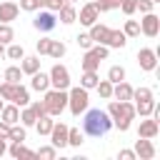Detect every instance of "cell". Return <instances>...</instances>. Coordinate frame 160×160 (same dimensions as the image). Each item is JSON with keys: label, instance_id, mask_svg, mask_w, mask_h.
I'll return each instance as SVG.
<instances>
[{"label": "cell", "instance_id": "1", "mask_svg": "<svg viewBox=\"0 0 160 160\" xmlns=\"http://www.w3.org/2000/svg\"><path fill=\"white\" fill-rule=\"evenodd\" d=\"M110 130H112V118H110L105 110H100V108L85 110V120H82V132H85V135H90V138H102V135H108Z\"/></svg>", "mask_w": 160, "mask_h": 160}, {"label": "cell", "instance_id": "2", "mask_svg": "<svg viewBox=\"0 0 160 160\" xmlns=\"http://www.w3.org/2000/svg\"><path fill=\"white\" fill-rule=\"evenodd\" d=\"M42 102H45V108H48V115L58 118V115L68 108V90H55V88H48V90H45Z\"/></svg>", "mask_w": 160, "mask_h": 160}, {"label": "cell", "instance_id": "3", "mask_svg": "<svg viewBox=\"0 0 160 160\" xmlns=\"http://www.w3.org/2000/svg\"><path fill=\"white\" fill-rule=\"evenodd\" d=\"M88 105H90V98H88V90H85L82 85L68 88V108H70V112H72L75 118H80V112H85Z\"/></svg>", "mask_w": 160, "mask_h": 160}, {"label": "cell", "instance_id": "4", "mask_svg": "<svg viewBox=\"0 0 160 160\" xmlns=\"http://www.w3.org/2000/svg\"><path fill=\"white\" fill-rule=\"evenodd\" d=\"M48 78H50V88H55V90H68L70 88V70L60 62H55L50 68Z\"/></svg>", "mask_w": 160, "mask_h": 160}, {"label": "cell", "instance_id": "5", "mask_svg": "<svg viewBox=\"0 0 160 160\" xmlns=\"http://www.w3.org/2000/svg\"><path fill=\"white\" fill-rule=\"evenodd\" d=\"M32 25H35V30H40V32H50V30H55L58 18H55V12H52V10L40 8V12H38V15H35V20H32Z\"/></svg>", "mask_w": 160, "mask_h": 160}, {"label": "cell", "instance_id": "6", "mask_svg": "<svg viewBox=\"0 0 160 160\" xmlns=\"http://www.w3.org/2000/svg\"><path fill=\"white\" fill-rule=\"evenodd\" d=\"M138 65H140V70L152 72V70L158 68V50H152V48H140V50H138Z\"/></svg>", "mask_w": 160, "mask_h": 160}, {"label": "cell", "instance_id": "7", "mask_svg": "<svg viewBox=\"0 0 160 160\" xmlns=\"http://www.w3.org/2000/svg\"><path fill=\"white\" fill-rule=\"evenodd\" d=\"M140 32L148 35V38H158V32H160V18L155 12H145L142 20H140Z\"/></svg>", "mask_w": 160, "mask_h": 160}, {"label": "cell", "instance_id": "8", "mask_svg": "<svg viewBox=\"0 0 160 160\" xmlns=\"http://www.w3.org/2000/svg\"><path fill=\"white\" fill-rule=\"evenodd\" d=\"M68 128L70 125H65V122H52V130H50V145L52 148L62 150L68 145Z\"/></svg>", "mask_w": 160, "mask_h": 160}, {"label": "cell", "instance_id": "9", "mask_svg": "<svg viewBox=\"0 0 160 160\" xmlns=\"http://www.w3.org/2000/svg\"><path fill=\"white\" fill-rule=\"evenodd\" d=\"M160 132V120H155L152 115H148L145 120H140V128H138V138H155Z\"/></svg>", "mask_w": 160, "mask_h": 160}, {"label": "cell", "instance_id": "10", "mask_svg": "<svg viewBox=\"0 0 160 160\" xmlns=\"http://www.w3.org/2000/svg\"><path fill=\"white\" fill-rule=\"evenodd\" d=\"M135 155L140 160H152L155 158V145L150 138H138L135 140Z\"/></svg>", "mask_w": 160, "mask_h": 160}, {"label": "cell", "instance_id": "11", "mask_svg": "<svg viewBox=\"0 0 160 160\" xmlns=\"http://www.w3.org/2000/svg\"><path fill=\"white\" fill-rule=\"evenodd\" d=\"M98 18H100V12H98V8H95L92 2L82 5V8H80V12H78V20H80L85 28H90L92 22H98Z\"/></svg>", "mask_w": 160, "mask_h": 160}, {"label": "cell", "instance_id": "12", "mask_svg": "<svg viewBox=\"0 0 160 160\" xmlns=\"http://www.w3.org/2000/svg\"><path fill=\"white\" fill-rule=\"evenodd\" d=\"M0 120H2V122H8V125H15V122H20V108H18L15 102H10V105H2V110H0Z\"/></svg>", "mask_w": 160, "mask_h": 160}, {"label": "cell", "instance_id": "13", "mask_svg": "<svg viewBox=\"0 0 160 160\" xmlns=\"http://www.w3.org/2000/svg\"><path fill=\"white\" fill-rule=\"evenodd\" d=\"M18 12H20L18 2H10V0L0 2V22H12L18 18Z\"/></svg>", "mask_w": 160, "mask_h": 160}, {"label": "cell", "instance_id": "14", "mask_svg": "<svg viewBox=\"0 0 160 160\" xmlns=\"http://www.w3.org/2000/svg\"><path fill=\"white\" fill-rule=\"evenodd\" d=\"M108 35H110V28H108V25H100V22H92V25H90V38H92V42L105 45V42H108Z\"/></svg>", "mask_w": 160, "mask_h": 160}, {"label": "cell", "instance_id": "15", "mask_svg": "<svg viewBox=\"0 0 160 160\" xmlns=\"http://www.w3.org/2000/svg\"><path fill=\"white\" fill-rule=\"evenodd\" d=\"M30 88L38 90V92H45V90L50 88V78H48V72H42V70L32 72V75H30Z\"/></svg>", "mask_w": 160, "mask_h": 160}, {"label": "cell", "instance_id": "16", "mask_svg": "<svg viewBox=\"0 0 160 160\" xmlns=\"http://www.w3.org/2000/svg\"><path fill=\"white\" fill-rule=\"evenodd\" d=\"M112 98H115V100H132V85L125 82V80L115 82V85H112Z\"/></svg>", "mask_w": 160, "mask_h": 160}, {"label": "cell", "instance_id": "17", "mask_svg": "<svg viewBox=\"0 0 160 160\" xmlns=\"http://www.w3.org/2000/svg\"><path fill=\"white\" fill-rule=\"evenodd\" d=\"M8 152H10V158H35V150H30V148H25L22 142H15V140H10Z\"/></svg>", "mask_w": 160, "mask_h": 160}, {"label": "cell", "instance_id": "18", "mask_svg": "<svg viewBox=\"0 0 160 160\" xmlns=\"http://www.w3.org/2000/svg\"><path fill=\"white\" fill-rule=\"evenodd\" d=\"M108 48H115V50H120V48H125L128 45V38H125V32L122 30H110V35H108V42H105Z\"/></svg>", "mask_w": 160, "mask_h": 160}, {"label": "cell", "instance_id": "19", "mask_svg": "<svg viewBox=\"0 0 160 160\" xmlns=\"http://www.w3.org/2000/svg\"><path fill=\"white\" fill-rule=\"evenodd\" d=\"M100 62H102V60L92 52V48H88V50H85V55H82V60H80L82 70H98V68H100Z\"/></svg>", "mask_w": 160, "mask_h": 160}, {"label": "cell", "instance_id": "20", "mask_svg": "<svg viewBox=\"0 0 160 160\" xmlns=\"http://www.w3.org/2000/svg\"><path fill=\"white\" fill-rule=\"evenodd\" d=\"M58 18H60V22H65V25H70V22H75L78 20V10H75V5H62L60 10H58Z\"/></svg>", "mask_w": 160, "mask_h": 160}, {"label": "cell", "instance_id": "21", "mask_svg": "<svg viewBox=\"0 0 160 160\" xmlns=\"http://www.w3.org/2000/svg\"><path fill=\"white\" fill-rule=\"evenodd\" d=\"M20 70H22V75H32V72H38L40 70V58H25L22 55V60H20Z\"/></svg>", "mask_w": 160, "mask_h": 160}, {"label": "cell", "instance_id": "22", "mask_svg": "<svg viewBox=\"0 0 160 160\" xmlns=\"http://www.w3.org/2000/svg\"><path fill=\"white\" fill-rule=\"evenodd\" d=\"M155 100H135V115H140V118H148V115H152V110H155Z\"/></svg>", "mask_w": 160, "mask_h": 160}, {"label": "cell", "instance_id": "23", "mask_svg": "<svg viewBox=\"0 0 160 160\" xmlns=\"http://www.w3.org/2000/svg\"><path fill=\"white\" fill-rule=\"evenodd\" d=\"M68 52V45L62 42V40H50V48H48V55L52 58V60H60L62 55Z\"/></svg>", "mask_w": 160, "mask_h": 160}, {"label": "cell", "instance_id": "24", "mask_svg": "<svg viewBox=\"0 0 160 160\" xmlns=\"http://www.w3.org/2000/svg\"><path fill=\"white\" fill-rule=\"evenodd\" d=\"M52 115H42V118H38L35 120V130H38V135H50V130H52Z\"/></svg>", "mask_w": 160, "mask_h": 160}, {"label": "cell", "instance_id": "25", "mask_svg": "<svg viewBox=\"0 0 160 160\" xmlns=\"http://www.w3.org/2000/svg\"><path fill=\"white\" fill-rule=\"evenodd\" d=\"M98 70H82V78H80V85L85 88V90H92L95 85H98Z\"/></svg>", "mask_w": 160, "mask_h": 160}, {"label": "cell", "instance_id": "26", "mask_svg": "<svg viewBox=\"0 0 160 160\" xmlns=\"http://www.w3.org/2000/svg\"><path fill=\"white\" fill-rule=\"evenodd\" d=\"M12 102H15L18 108H25V105L30 102V92H28V88H22L20 82H18V88H15V98H12Z\"/></svg>", "mask_w": 160, "mask_h": 160}, {"label": "cell", "instance_id": "27", "mask_svg": "<svg viewBox=\"0 0 160 160\" xmlns=\"http://www.w3.org/2000/svg\"><path fill=\"white\" fill-rule=\"evenodd\" d=\"M85 132L80 130V128H68V145H72V148H80L85 140Z\"/></svg>", "mask_w": 160, "mask_h": 160}, {"label": "cell", "instance_id": "28", "mask_svg": "<svg viewBox=\"0 0 160 160\" xmlns=\"http://www.w3.org/2000/svg\"><path fill=\"white\" fill-rule=\"evenodd\" d=\"M95 90H98V95H100L102 100H110V98H112V82H110V80H98Z\"/></svg>", "mask_w": 160, "mask_h": 160}, {"label": "cell", "instance_id": "29", "mask_svg": "<svg viewBox=\"0 0 160 160\" xmlns=\"http://www.w3.org/2000/svg\"><path fill=\"white\" fill-rule=\"evenodd\" d=\"M35 112L30 110V105H25V108H20V125H25V128H32L35 125Z\"/></svg>", "mask_w": 160, "mask_h": 160}, {"label": "cell", "instance_id": "30", "mask_svg": "<svg viewBox=\"0 0 160 160\" xmlns=\"http://www.w3.org/2000/svg\"><path fill=\"white\" fill-rule=\"evenodd\" d=\"M108 80L115 85V82H120V80H125V68L122 65H110V70H108Z\"/></svg>", "mask_w": 160, "mask_h": 160}, {"label": "cell", "instance_id": "31", "mask_svg": "<svg viewBox=\"0 0 160 160\" xmlns=\"http://www.w3.org/2000/svg\"><path fill=\"white\" fill-rule=\"evenodd\" d=\"M25 138H28V132H25V125H10V138L8 140H15V142H25Z\"/></svg>", "mask_w": 160, "mask_h": 160}, {"label": "cell", "instance_id": "32", "mask_svg": "<svg viewBox=\"0 0 160 160\" xmlns=\"http://www.w3.org/2000/svg\"><path fill=\"white\" fill-rule=\"evenodd\" d=\"M122 32H125V38H138L140 35V22L138 20H125Z\"/></svg>", "mask_w": 160, "mask_h": 160}, {"label": "cell", "instance_id": "33", "mask_svg": "<svg viewBox=\"0 0 160 160\" xmlns=\"http://www.w3.org/2000/svg\"><path fill=\"white\" fill-rule=\"evenodd\" d=\"M5 55H8L10 60H22L25 50H22V45H18V42H8V50H5Z\"/></svg>", "mask_w": 160, "mask_h": 160}, {"label": "cell", "instance_id": "34", "mask_svg": "<svg viewBox=\"0 0 160 160\" xmlns=\"http://www.w3.org/2000/svg\"><path fill=\"white\" fill-rule=\"evenodd\" d=\"M5 80H8V82H20V80H22V70H20V65H10V68H5Z\"/></svg>", "mask_w": 160, "mask_h": 160}, {"label": "cell", "instance_id": "35", "mask_svg": "<svg viewBox=\"0 0 160 160\" xmlns=\"http://www.w3.org/2000/svg\"><path fill=\"white\" fill-rule=\"evenodd\" d=\"M35 158H42V160H55V158H58V148H52V145H42L40 150H35Z\"/></svg>", "mask_w": 160, "mask_h": 160}, {"label": "cell", "instance_id": "36", "mask_svg": "<svg viewBox=\"0 0 160 160\" xmlns=\"http://www.w3.org/2000/svg\"><path fill=\"white\" fill-rule=\"evenodd\" d=\"M15 88H18V82H8V80H5V82L0 85V98L12 102V98H15Z\"/></svg>", "mask_w": 160, "mask_h": 160}, {"label": "cell", "instance_id": "37", "mask_svg": "<svg viewBox=\"0 0 160 160\" xmlns=\"http://www.w3.org/2000/svg\"><path fill=\"white\" fill-rule=\"evenodd\" d=\"M12 38H15V32H12L10 22H0V45H8V42H12Z\"/></svg>", "mask_w": 160, "mask_h": 160}, {"label": "cell", "instance_id": "38", "mask_svg": "<svg viewBox=\"0 0 160 160\" xmlns=\"http://www.w3.org/2000/svg\"><path fill=\"white\" fill-rule=\"evenodd\" d=\"M132 100H152V90L150 88H132Z\"/></svg>", "mask_w": 160, "mask_h": 160}, {"label": "cell", "instance_id": "39", "mask_svg": "<svg viewBox=\"0 0 160 160\" xmlns=\"http://www.w3.org/2000/svg\"><path fill=\"white\" fill-rule=\"evenodd\" d=\"M120 10L130 18L132 12H138V0H120Z\"/></svg>", "mask_w": 160, "mask_h": 160}, {"label": "cell", "instance_id": "40", "mask_svg": "<svg viewBox=\"0 0 160 160\" xmlns=\"http://www.w3.org/2000/svg\"><path fill=\"white\" fill-rule=\"evenodd\" d=\"M75 42H78V48H82V50L92 48V38H90V32H80V35L75 38Z\"/></svg>", "mask_w": 160, "mask_h": 160}, {"label": "cell", "instance_id": "41", "mask_svg": "<svg viewBox=\"0 0 160 160\" xmlns=\"http://www.w3.org/2000/svg\"><path fill=\"white\" fill-rule=\"evenodd\" d=\"M28 105H30V110L35 112V118L48 115V108H45V102H42V100H35V102H28Z\"/></svg>", "mask_w": 160, "mask_h": 160}, {"label": "cell", "instance_id": "42", "mask_svg": "<svg viewBox=\"0 0 160 160\" xmlns=\"http://www.w3.org/2000/svg\"><path fill=\"white\" fill-rule=\"evenodd\" d=\"M18 8L25 10V12H35V10H40V8H38V0H20Z\"/></svg>", "mask_w": 160, "mask_h": 160}, {"label": "cell", "instance_id": "43", "mask_svg": "<svg viewBox=\"0 0 160 160\" xmlns=\"http://www.w3.org/2000/svg\"><path fill=\"white\" fill-rule=\"evenodd\" d=\"M35 48H38V55H48V48H50V38H40V40L35 42Z\"/></svg>", "mask_w": 160, "mask_h": 160}, {"label": "cell", "instance_id": "44", "mask_svg": "<svg viewBox=\"0 0 160 160\" xmlns=\"http://www.w3.org/2000/svg\"><path fill=\"white\" fill-rule=\"evenodd\" d=\"M152 8H155V2L152 0H138V10L145 15V12H152Z\"/></svg>", "mask_w": 160, "mask_h": 160}, {"label": "cell", "instance_id": "45", "mask_svg": "<svg viewBox=\"0 0 160 160\" xmlns=\"http://www.w3.org/2000/svg\"><path fill=\"white\" fill-rule=\"evenodd\" d=\"M108 50H110L108 45H92V52H95L100 60H105V58H108Z\"/></svg>", "mask_w": 160, "mask_h": 160}, {"label": "cell", "instance_id": "46", "mask_svg": "<svg viewBox=\"0 0 160 160\" xmlns=\"http://www.w3.org/2000/svg\"><path fill=\"white\" fill-rule=\"evenodd\" d=\"M8 138H10V125L0 120V140H8Z\"/></svg>", "mask_w": 160, "mask_h": 160}, {"label": "cell", "instance_id": "47", "mask_svg": "<svg viewBox=\"0 0 160 160\" xmlns=\"http://www.w3.org/2000/svg\"><path fill=\"white\" fill-rule=\"evenodd\" d=\"M135 150H120V160H135Z\"/></svg>", "mask_w": 160, "mask_h": 160}, {"label": "cell", "instance_id": "48", "mask_svg": "<svg viewBox=\"0 0 160 160\" xmlns=\"http://www.w3.org/2000/svg\"><path fill=\"white\" fill-rule=\"evenodd\" d=\"M8 152V140H0V158Z\"/></svg>", "mask_w": 160, "mask_h": 160}, {"label": "cell", "instance_id": "49", "mask_svg": "<svg viewBox=\"0 0 160 160\" xmlns=\"http://www.w3.org/2000/svg\"><path fill=\"white\" fill-rule=\"evenodd\" d=\"M62 2H68V5H75V2H78V0H62Z\"/></svg>", "mask_w": 160, "mask_h": 160}, {"label": "cell", "instance_id": "50", "mask_svg": "<svg viewBox=\"0 0 160 160\" xmlns=\"http://www.w3.org/2000/svg\"><path fill=\"white\" fill-rule=\"evenodd\" d=\"M2 55H5V48H2V45H0V58H2Z\"/></svg>", "mask_w": 160, "mask_h": 160}, {"label": "cell", "instance_id": "51", "mask_svg": "<svg viewBox=\"0 0 160 160\" xmlns=\"http://www.w3.org/2000/svg\"><path fill=\"white\" fill-rule=\"evenodd\" d=\"M2 105H5V102H2V98H0V110H2Z\"/></svg>", "mask_w": 160, "mask_h": 160}, {"label": "cell", "instance_id": "52", "mask_svg": "<svg viewBox=\"0 0 160 160\" xmlns=\"http://www.w3.org/2000/svg\"><path fill=\"white\" fill-rule=\"evenodd\" d=\"M152 2H155V5H158V2H160V0H152Z\"/></svg>", "mask_w": 160, "mask_h": 160}]
</instances>
